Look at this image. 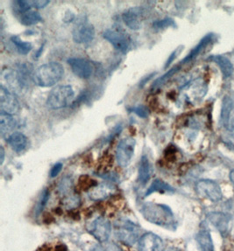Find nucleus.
I'll use <instances>...</instances> for the list:
<instances>
[{
    "instance_id": "obj_1",
    "label": "nucleus",
    "mask_w": 234,
    "mask_h": 251,
    "mask_svg": "<svg viewBox=\"0 0 234 251\" xmlns=\"http://www.w3.org/2000/svg\"><path fill=\"white\" fill-rule=\"evenodd\" d=\"M143 217L149 223L165 227L170 230L176 229V221L170 207L165 205L147 202L141 208Z\"/></svg>"
},
{
    "instance_id": "obj_2",
    "label": "nucleus",
    "mask_w": 234,
    "mask_h": 251,
    "mask_svg": "<svg viewBox=\"0 0 234 251\" xmlns=\"http://www.w3.org/2000/svg\"><path fill=\"white\" fill-rule=\"evenodd\" d=\"M64 75L63 67L56 61L40 66L32 75V81L39 87H52L61 81Z\"/></svg>"
},
{
    "instance_id": "obj_3",
    "label": "nucleus",
    "mask_w": 234,
    "mask_h": 251,
    "mask_svg": "<svg viewBox=\"0 0 234 251\" xmlns=\"http://www.w3.org/2000/svg\"><path fill=\"white\" fill-rule=\"evenodd\" d=\"M114 234L119 242L132 246L141 236V227L128 219H120L114 224Z\"/></svg>"
},
{
    "instance_id": "obj_4",
    "label": "nucleus",
    "mask_w": 234,
    "mask_h": 251,
    "mask_svg": "<svg viewBox=\"0 0 234 251\" xmlns=\"http://www.w3.org/2000/svg\"><path fill=\"white\" fill-rule=\"evenodd\" d=\"M74 98L75 92L71 86H57L50 91L46 103L49 109H62L69 106L74 100Z\"/></svg>"
},
{
    "instance_id": "obj_5",
    "label": "nucleus",
    "mask_w": 234,
    "mask_h": 251,
    "mask_svg": "<svg viewBox=\"0 0 234 251\" xmlns=\"http://www.w3.org/2000/svg\"><path fill=\"white\" fill-rule=\"evenodd\" d=\"M103 37L106 41H109L116 50L121 53H127L131 48V37L123 29L120 28V26L105 30L103 33Z\"/></svg>"
},
{
    "instance_id": "obj_6",
    "label": "nucleus",
    "mask_w": 234,
    "mask_h": 251,
    "mask_svg": "<svg viewBox=\"0 0 234 251\" xmlns=\"http://www.w3.org/2000/svg\"><path fill=\"white\" fill-rule=\"evenodd\" d=\"M196 190L203 198L208 199L212 202H218L223 198L221 187L218 183L210 179H201L196 184Z\"/></svg>"
},
{
    "instance_id": "obj_7",
    "label": "nucleus",
    "mask_w": 234,
    "mask_h": 251,
    "mask_svg": "<svg viewBox=\"0 0 234 251\" xmlns=\"http://www.w3.org/2000/svg\"><path fill=\"white\" fill-rule=\"evenodd\" d=\"M88 232L99 243H106L112 233V224L105 217H97L87 227Z\"/></svg>"
},
{
    "instance_id": "obj_8",
    "label": "nucleus",
    "mask_w": 234,
    "mask_h": 251,
    "mask_svg": "<svg viewBox=\"0 0 234 251\" xmlns=\"http://www.w3.org/2000/svg\"><path fill=\"white\" fill-rule=\"evenodd\" d=\"M136 140L133 138L122 139L117 145L116 150V160L121 167H126L129 165L135 151Z\"/></svg>"
},
{
    "instance_id": "obj_9",
    "label": "nucleus",
    "mask_w": 234,
    "mask_h": 251,
    "mask_svg": "<svg viewBox=\"0 0 234 251\" xmlns=\"http://www.w3.org/2000/svg\"><path fill=\"white\" fill-rule=\"evenodd\" d=\"M73 40L78 44H87L95 38V28L86 21H79L75 25L72 31Z\"/></svg>"
},
{
    "instance_id": "obj_10",
    "label": "nucleus",
    "mask_w": 234,
    "mask_h": 251,
    "mask_svg": "<svg viewBox=\"0 0 234 251\" xmlns=\"http://www.w3.org/2000/svg\"><path fill=\"white\" fill-rule=\"evenodd\" d=\"M68 64L73 73L81 79H89L94 72V67L90 61L82 58H70Z\"/></svg>"
},
{
    "instance_id": "obj_11",
    "label": "nucleus",
    "mask_w": 234,
    "mask_h": 251,
    "mask_svg": "<svg viewBox=\"0 0 234 251\" xmlns=\"http://www.w3.org/2000/svg\"><path fill=\"white\" fill-rule=\"evenodd\" d=\"M144 12L141 7L127 9L122 14V20L125 25L133 31H137L142 27Z\"/></svg>"
},
{
    "instance_id": "obj_12",
    "label": "nucleus",
    "mask_w": 234,
    "mask_h": 251,
    "mask_svg": "<svg viewBox=\"0 0 234 251\" xmlns=\"http://www.w3.org/2000/svg\"><path fill=\"white\" fill-rule=\"evenodd\" d=\"M207 221L223 235H227L229 231L232 216L222 212H210L206 215Z\"/></svg>"
},
{
    "instance_id": "obj_13",
    "label": "nucleus",
    "mask_w": 234,
    "mask_h": 251,
    "mask_svg": "<svg viewBox=\"0 0 234 251\" xmlns=\"http://www.w3.org/2000/svg\"><path fill=\"white\" fill-rule=\"evenodd\" d=\"M0 109L5 113L15 114L20 109V103L17 98L4 86L0 87Z\"/></svg>"
},
{
    "instance_id": "obj_14",
    "label": "nucleus",
    "mask_w": 234,
    "mask_h": 251,
    "mask_svg": "<svg viewBox=\"0 0 234 251\" xmlns=\"http://www.w3.org/2000/svg\"><path fill=\"white\" fill-rule=\"evenodd\" d=\"M163 241L153 233H146L139 241V251H163Z\"/></svg>"
},
{
    "instance_id": "obj_15",
    "label": "nucleus",
    "mask_w": 234,
    "mask_h": 251,
    "mask_svg": "<svg viewBox=\"0 0 234 251\" xmlns=\"http://www.w3.org/2000/svg\"><path fill=\"white\" fill-rule=\"evenodd\" d=\"M199 251H214V244L210 229L206 224H201L196 236Z\"/></svg>"
},
{
    "instance_id": "obj_16",
    "label": "nucleus",
    "mask_w": 234,
    "mask_h": 251,
    "mask_svg": "<svg viewBox=\"0 0 234 251\" xmlns=\"http://www.w3.org/2000/svg\"><path fill=\"white\" fill-rule=\"evenodd\" d=\"M234 114V101L229 97H225L222 101V109L220 116V124L227 130H230L233 125L232 117Z\"/></svg>"
},
{
    "instance_id": "obj_17",
    "label": "nucleus",
    "mask_w": 234,
    "mask_h": 251,
    "mask_svg": "<svg viewBox=\"0 0 234 251\" xmlns=\"http://www.w3.org/2000/svg\"><path fill=\"white\" fill-rule=\"evenodd\" d=\"M215 40H216V35H215L214 33H208V34H207L206 36L204 37L202 40L200 41V42L190 51V53L181 61V64H186V63H188V62L193 61L195 58H197V57L205 49V48H207V47L210 45V43H211V42L215 41Z\"/></svg>"
},
{
    "instance_id": "obj_18",
    "label": "nucleus",
    "mask_w": 234,
    "mask_h": 251,
    "mask_svg": "<svg viewBox=\"0 0 234 251\" xmlns=\"http://www.w3.org/2000/svg\"><path fill=\"white\" fill-rule=\"evenodd\" d=\"M6 142L12 150L15 151L16 152H21L25 150L28 145V138L21 132H13L9 135Z\"/></svg>"
},
{
    "instance_id": "obj_19",
    "label": "nucleus",
    "mask_w": 234,
    "mask_h": 251,
    "mask_svg": "<svg viewBox=\"0 0 234 251\" xmlns=\"http://www.w3.org/2000/svg\"><path fill=\"white\" fill-rule=\"evenodd\" d=\"M208 60L213 61L220 68L225 78H228L233 75L234 65L228 58H226L224 55H211L208 58Z\"/></svg>"
},
{
    "instance_id": "obj_20",
    "label": "nucleus",
    "mask_w": 234,
    "mask_h": 251,
    "mask_svg": "<svg viewBox=\"0 0 234 251\" xmlns=\"http://www.w3.org/2000/svg\"><path fill=\"white\" fill-rule=\"evenodd\" d=\"M16 126V122L12 115L5 113L4 111H1L0 113V132L1 136L4 137L5 135H8Z\"/></svg>"
},
{
    "instance_id": "obj_21",
    "label": "nucleus",
    "mask_w": 234,
    "mask_h": 251,
    "mask_svg": "<svg viewBox=\"0 0 234 251\" xmlns=\"http://www.w3.org/2000/svg\"><path fill=\"white\" fill-rule=\"evenodd\" d=\"M174 192H175V189L168 183H166L165 181L161 180V179H155L147 188L145 196L147 197L153 193H174Z\"/></svg>"
},
{
    "instance_id": "obj_22",
    "label": "nucleus",
    "mask_w": 234,
    "mask_h": 251,
    "mask_svg": "<svg viewBox=\"0 0 234 251\" xmlns=\"http://www.w3.org/2000/svg\"><path fill=\"white\" fill-rule=\"evenodd\" d=\"M151 176V166L146 156H142L139 168V180L142 185H146Z\"/></svg>"
},
{
    "instance_id": "obj_23",
    "label": "nucleus",
    "mask_w": 234,
    "mask_h": 251,
    "mask_svg": "<svg viewBox=\"0 0 234 251\" xmlns=\"http://www.w3.org/2000/svg\"><path fill=\"white\" fill-rule=\"evenodd\" d=\"M113 192V186H109L108 184H102L100 186L96 187L94 190L91 191V193L89 194V197L94 201H98V200L106 198Z\"/></svg>"
},
{
    "instance_id": "obj_24",
    "label": "nucleus",
    "mask_w": 234,
    "mask_h": 251,
    "mask_svg": "<svg viewBox=\"0 0 234 251\" xmlns=\"http://www.w3.org/2000/svg\"><path fill=\"white\" fill-rule=\"evenodd\" d=\"M42 21L41 14L39 12L34 11V10H30L29 12H25L21 17V24L30 26V25H34Z\"/></svg>"
},
{
    "instance_id": "obj_25",
    "label": "nucleus",
    "mask_w": 234,
    "mask_h": 251,
    "mask_svg": "<svg viewBox=\"0 0 234 251\" xmlns=\"http://www.w3.org/2000/svg\"><path fill=\"white\" fill-rule=\"evenodd\" d=\"M11 41L12 44L15 46L16 48L17 52L22 54V55H26L28 53L31 52L32 49V46L30 42H26L21 40V38L17 35L11 37Z\"/></svg>"
},
{
    "instance_id": "obj_26",
    "label": "nucleus",
    "mask_w": 234,
    "mask_h": 251,
    "mask_svg": "<svg viewBox=\"0 0 234 251\" xmlns=\"http://www.w3.org/2000/svg\"><path fill=\"white\" fill-rule=\"evenodd\" d=\"M13 7L18 13H21V15L25 12H29L32 10V1L30 0H18L13 2Z\"/></svg>"
},
{
    "instance_id": "obj_27",
    "label": "nucleus",
    "mask_w": 234,
    "mask_h": 251,
    "mask_svg": "<svg viewBox=\"0 0 234 251\" xmlns=\"http://www.w3.org/2000/svg\"><path fill=\"white\" fill-rule=\"evenodd\" d=\"M153 26L154 29L162 30V29L171 27V26L176 27V22L172 19H164V20H160V21L153 22Z\"/></svg>"
},
{
    "instance_id": "obj_28",
    "label": "nucleus",
    "mask_w": 234,
    "mask_h": 251,
    "mask_svg": "<svg viewBox=\"0 0 234 251\" xmlns=\"http://www.w3.org/2000/svg\"><path fill=\"white\" fill-rule=\"evenodd\" d=\"M178 70H179V66H176V67L172 68L169 72H167L165 75H163L162 77H160L159 79L156 80V81H155L154 84H153V87H157V86H161L162 85V84H164L166 81H168L170 78H171L177 72Z\"/></svg>"
},
{
    "instance_id": "obj_29",
    "label": "nucleus",
    "mask_w": 234,
    "mask_h": 251,
    "mask_svg": "<svg viewBox=\"0 0 234 251\" xmlns=\"http://www.w3.org/2000/svg\"><path fill=\"white\" fill-rule=\"evenodd\" d=\"M133 112L138 115L139 117H141L142 118H146L147 116H148V114H149V111H148V109L145 107V106H138V107H135V108H133Z\"/></svg>"
},
{
    "instance_id": "obj_30",
    "label": "nucleus",
    "mask_w": 234,
    "mask_h": 251,
    "mask_svg": "<svg viewBox=\"0 0 234 251\" xmlns=\"http://www.w3.org/2000/svg\"><path fill=\"white\" fill-rule=\"evenodd\" d=\"M182 47H179L177 49H176L175 51H174L173 53L170 54V57H169V59H168V61H166L165 66H164V68L167 69V68H169V66L175 61V59L177 57L178 54L180 53V52L182 51Z\"/></svg>"
},
{
    "instance_id": "obj_31",
    "label": "nucleus",
    "mask_w": 234,
    "mask_h": 251,
    "mask_svg": "<svg viewBox=\"0 0 234 251\" xmlns=\"http://www.w3.org/2000/svg\"><path fill=\"white\" fill-rule=\"evenodd\" d=\"M49 191L44 190V192L42 193V195H41V201H40V203H39V211L42 210V208L45 207V205L47 204L48 202V201H49Z\"/></svg>"
},
{
    "instance_id": "obj_32",
    "label": "nucleus",
    "mask_w": 234,
    "mask_h": 251,
    "mask_svg": "<svg viewBox=\"0 0 234 251\" xmlns=\"http://www.w3.org/2000/svg\"><path fill=\"white\" fill-rule=\"evenodd\" d=\"M50 3L49 0H35L32 1V7L37 9L45 8Z\"/></svg>"
},
{
    "instance_id": "obj_33",
    "label": "nucleus",
    "mask_w": 234,
    "mask_h": 251,
    "mask_svg": "<svg viewBox=\"0 0 234 251\" xmlns=\"http://www.w3.org/2000/svg\"><path fill=\"white\" fill-rule=\"evenodd\" d=\"M61 169H62V164L61 163H57L55 166H53L52 170L50 172L51 178L57 177V175L61 173Z\"/></svg>"
},
{
    "instance_id": "obj_34",
    "label": "nucleus",
    "mask_w": 234,
    "mask_h": 251,
    "mask_svg": "<svg viewBox=\"0 0 234 251\" xmlns=\"http://www.w3.org/2000/svg\"><path fill=\"white\" fill-rule=\"evenodd\" d=\"M105 251H122L121 249L114 243H110L106 244L105 247Z\"/></svg>"
},
{
    "instance_id": "obj_35",
    "label": "nucleus",
    "mask_w": 234,
    "mask_h": 251,
    "mask_svg": "<svg viewBox=\"0 0 234 251\" xmlns=\"http://www.w3.org/2000/svg\"><path fill=\"white\" fill-rule=\"evenodd\" d=\"M229 141H230L231 146H233L234 149V124L231 126L230 139H229Z\"/></svg>"
},
{
    "instance_id": "obj_36",
    "label": "nucleus",
    "mask_w": 234,
    "mask_h": 251,
    "mask_svg": "<svg viewBox=\"0 0 234 251\" xmlns=\"http://www.w3.org/2000/svg\"><path fill=\"white\" fill-rule=\"evenodd\" d=\"M4 160V150L3 146H0V165H3Z\"/></svg>"
},
{
    "instance_id": "obj_37",
    "label": "nucleus",
    "mask_w": 234,
    "mask_h": 251,
    "mask_svg": "<svg viewBox=\"0 0 234 251\" xmlns=\"http://www.w3.org/2000/svg\"><path fill=\"white\" fill-rule=\"evenodd\" d=\"M105 251V248L101 246V245H99V244H97V245H95V246H93L89 251Z\"/></svg>"
},
{
    "instance_id": "obj_38",
    "label": "nucleus",
    "mask_w": 234,
    "mask_h": 251,
    "mask_svg": "<svg viewBox=\"0 0 234 251\" xmlns=\"http://www.w3.org/2000/svg\"><path fill=\"white\" fill-rule=\"evenodd\" d=\"M56 251H67V248L65 247L64 245H60L57 248Z\"/></svg>"
},
{
    "instance_id": "obj_39",
    "label": "nucleus",
    "mask_w": 234,
    "mask_h": 251,
    "mask_svg": "<svg viewBox=\"0 0 234 251\" xmlns=\"http://www.w3.org/2000/svg\"><path fill=\"white\" fill-rule=\"evenodd\" d=\"M163 251H181L180 250H178L177 248L170 247L167 248L166 250Z\"/></svg>"
},
{
    "instance_id": "obj_40",
    "label": "nucleus",
    "mask_w": 234,
    "mask_h": 251,
    "mask_svg": "<svg viewBox=\"0 0 234 251\" xmlns=\"http://www.w3.org/2000/svg\"><path fill=\"white\" fill-rule=\"evenodd\" d=\"M230 179L234 186V169L230 173Z\"/></svg>"
},
{
    "instance_id": "obj_41",
    "label": "nucleus",
    "mask_w": 234,
    "mask_h": 251,
    "mask_svg": "<svg viewBox=\"0 0 234 251\" xmlns=\"http://www.w3.org/2000/svg\"><path fill=\"white\" fill-rule=\"evenodd\" d=\"M233 54H234V53H233Z\"/></svg>"
}]
</instances>
